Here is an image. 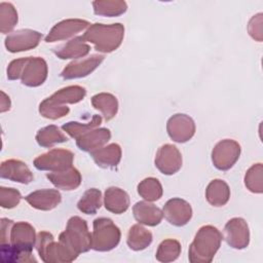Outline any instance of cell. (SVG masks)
<instances>
[{
    "label": "cell",
    "mask_w": 263,
    "mask_h": 263,
    "mask_svg": "<svg viewBox=\"0 0 263 263\" xmlns=\"http://www.w3.org/2000/svg\"><path fill=\"white\" fill-rule=\"evenodd\" d=\"M37 235L34 227L28 222L13 223L9 242L0 245V256L3 263L37 262L32 255Z\"/></svg>",
    "instance_id": "obj_1"
},
{
    "label": "cell",
    "mask_w": 263,
    "mask_h": 263,
    "mask_svg": "<svg viewBox=\"0 0 263 263\" xmlns=\"http://www.w3.org/2000/svg\"><path fill=\"white\" fill-rule=\"evenodd\" d=\"M223 235L212 225L198 229L189 247L188 259L191 263H210L221 246Z\"/></svg>",
    "instance_id": "obj_2"
},
{
    "label": "cell",
    "mask_w": 263,
    "mask_h": 263,
    "mask_svg": "<svg viewBox=\"0 0 263 263\" xmlns=\"http://www.w3.org/2000/svg\"><path fill=\"white\" fill-rule=\"evenodd\" d=\"M84 40L91 43L99 52H112L122 43L124 37V27L120 23L116 24H92L82 35Z\"/></svg>",
    "instance_id": "obj_3"
},
{
    "label": "cell",
    "mask_w": 263,
    "mask_h": 263,
    "mask_svg": "<svg viewBox=\"0 0 263 263\" xmlns=\"http://www.w3.org/2000/svg\"><path fill=\"white\" fill-rule=\"evenodd\" d=\"M35 247L41 260L46 263L72 262L79 256L60 239L55 241L53 235L47 231L37 234Z\"/></svg>",
    "instance_id": "obj_4"
},
{
    "label": "cell",
    "mask_w": 263,
    "mask_h": 263,
    "mask_svg": "<svg viewBox=\"0 0 263 263\" xmlns=\"http://www.w3.org/2000/svg\"><path fill=\"white\" fill-rule=\"evenodd\" d=\"M59 239L77 255L91 249V233L88 231L87 223L78 216L68 220L66 229L60 234Z\"/></svg>",
    "instance_id": "obj_5"
},
{
    "label": "cell",
    "mask_w": 263,
    "mask_h": 263,
    "mask_svg": "<svg viewBox=\"0 0 263 263\" xmlns=\"http://www.w3.org/2000/svg\"><path fill=\"white\" fill-rule=\"evenodd\" d=\"M91 249L98 252H109L115 249L121 237L120 229L109 218H97L93 221Z\"/></svg>",
    "instance_id": "obj_6"
},
{
    "label": "cell",
    "mask_w": 263,
    "mask_h": 263,
    "mask_svg": "<svg viewBox=\"0 0 263 263\" xmlns=\"http://www.w3.org/2000/svg\"><path fill=\"white\" fill-rule=\"evenodd\" d=\"M74 154L70 150L54 148L34 159V166L39 171L61 172L72 166Z\"/></svg>",
    "instance_id": "obj_7"
},
{
    "label": "cell",
    "mask_w": 263,
    "mask_h": 263,
    "mask_svg": "<svg viewBox=\"0 0 263 263\" xmlns=\"http://www.w3.org/2000/svg\"><path fill=\"white\" fill-rule=\"evenodd\" d=\"M240 155V145L231 139L218 142L212 150V161L216 168L220 171L230 170L238 160Z\"/></svg>",
    "instance_id": "obj_8"
},
{
    "label": "cell",
    "mask_w": 263,
    "mask_h": 263,
    "mask_svg": "<svg viewBox=\"0 0 263 263\" xmlns=\"http://www.w3.org/2000/svg\"><path fill=\"white\" fill-rule=\"evenodd\" d=\"M48 68L44 59L40 57H26L20 79L29 87H37L44 83L47 78Z\"/></svg>",
    "instance_id": "obj_9"
},
{
    "label": "cell",
    "mask_w": 263,
    "mask_h": 263,
    "mask_svg": "<svg viewBox=\"0 0 263 263\" xmlns=\"http://www.w3.org/2000/svg\"><path fill=\"white\" fill-rule=\"evenodd\" d=\"M42 38V34L31 29H22L8 34L4 44L10 52H21L35 48Z\"/></svg>",
    "instance_id": "obj_10"
},
{
    "label": "cell",
    "mask_w": 263,
    "mask_h": 263,
    "mask_svg": "<svg viewBox=\"0 0 263 263\" xmlns=\"http://www.w3.org/2000/svg\"><path fill=\"white\" fill-rule=\"evenodd\" d=\"M166 132L173 141L177 143H185L194 136L195 123L189 115L178 113L167 120Z\"/></svg>",
    "instance_id": "obj_11"
},
{
    "label": "cell",
    "mask_w": 263,
    "mask_h": 263,
    "mask_svg": "<svg viewBox=\"0 0 263 263\" xmlns=\"http://www.w3.org/2000/svg\"><path fill=\"white\" fill-rule=\"evenodd\" d=\"M154 163L161 174L174 175L182 166L181 152L175 145L164 144L157 150Z\"/></svg>",
    "instance_id": "obj_12"
},
{
    "label": "cell",
    "mask_w": 263,
    "mask_h": 263,
    "mask_svg": "<svg viewBox=\"0 0 263 263\" xmlns=\"http://www.w3.org/2000/svg\"><path fill=\"white\" fill-rule=\"evenodd\" d=\"M224 238L233 249L247 248L250 242V230L247 222L242 218L230 219L224 227Z\"/></svg>",
    "instance_id": "obj_13"
},
{
    "label": "cell",
    "mask_w": 263,
    "mask_h": 263,
    "mask_svg": "<svg viewBox=\"0 0 263 263\" xmlns=\"http://www.w3.org/2000/svg\"><path fill=\"white\" fill-rule=\"evenodd\" d=\"M162 214L170 224L181 227L190 221L192 217V209L190 203L186 200L174 197L165 202L162 209Z\"/></svg>",
    "instance_id": "obj_14"
},
{
    "label": "cell",
    "mask_w": 263,
    "mask_h": 263,
    "mask_svg": "<svg viewBox=\"0 0 263 263\" xmlns=\"http://www.w3.org/2000/svg\"><path fill=\"white\" fill-rule=\"evenodd\" d=\"M103 54H91L87 58L75 60L68 64L61 73V76L66 79H77L89 75L93 72L104 61Z\"/></svg>",
    "instance_id": "obj_15"
},
{
    "label": "cell",
    "mask_w": 263,
    "mask_h": 263,
    "mask_svg": "<svg viewBox=\"0 0 263 263\" xmlns=\"http://www.w3.org/2000/svg\"><path fill=\"white\" fill-rule=\"evenodd\" d=\"M90 24L81 18H68L55 24L45 37V42H55L74 37L79 32L88 28Z\"/></svg>",
    "instance_id": "obj_16"
},
{
    "label": "cell",
    "mask_w": 263,
    "mask_h": 263,
    "mask_svg": "<svg viewBox=\"0 0 263 263\" xmlns=\"http://www.w3.org/2000/svg\"><path fill=\"white\" fill-rule=\"evenodd\" d=\"M0 176L2 179L21 184H29L34 178L28 165L18 159H6L2 161Z\"/></svg>",
    "instance_id": "obj_17"
},
{
    "label": "cell",
    "mask_w": 263,
    "mask_h": 263,
    "mask_svg": "<svg viewBox=\"0 0 263 263\" xmlns=\"http://www.w3.org/2000/svg\"><path fill=\"white\" fill-rule=\"evenodd\" d=\"M52 51L61 60H78L89 53L90 46L83 36H76L66 43L52 48Z\"/></svg>",
    "instance_id": "obj_18"
},
{
    "label": "cell",
    "mask_w": 263,
    "mask_h": 263,
    "mask_svg": "<svg viewBox=\"0 0 263 263\" xmlns=\"http://www.w3.org/2000/svg\"><path fill=\"white\" fill-rule=\"evenodd\" d=\"M25 200L36 210L50 211L61 202L62 195L57 189H40L28 194Z\"/></svg>",
    "instance_id": "obj_19"
},
{
    "label": "cell",
    "mask_w": 263,
    "mask_h": 263,
    "mask_svg": "<svg viewBox=\"0 0 263 263\" xmlns=\"http://www.w3.org/2000/svg\"><path fill=\"white\" fill-rule=\"evenodd\" d=\"M133 214L137 222L147 226L158 225L162 218V211L150 201H138L133 206Z\"/></svg>",
    "instance_id": "obj_20"
},
{
    "label": "cell",
    "mask_w": 263,
    "mask_h": 263,
    "mask_svg": "<svg viewBox=\"0 0 263 263\" xmlns=\"http://www.w3.org/2000/svg\"><path fill=\"white\" fill-rule=\"evenodd\" d=\"M111 139V132L106 128H95L76 139L77 147L84 152H92L102 148Z\"/></svg>",
    "instance_id": "obj_21"
},
{
    "label": "cell",
    "mask_w": 263,
    "mask_h": 263,
    "mask_svg": "<svg viewBox=\"0 0 263 263\" xmlns=\"http://www.w3.org/2000/svg\"><path fill=\"white\" fill-rule=\"evenodd\" d=\"M46 178L54 187L62 190H74L81 184V175L79 171L73 166L61 172L47 173Z\"/></svg>",
    "instance_id": "obj_22"
},
{
    "label": "cell",
    "mask_w": 263,
    "mask_h": 263,
    "mask_svg": "<svg viewBox=\"0 0 263 263\" xmlns=\"http://www.w3.org/2000/svg\"><path fill=\"white\" fill-rule=\"evenodd\" d=\"M86 89L80 85L63 87L45 100L58 107H67V104H76L84 99Z\"/></svg>",
    "instance_id": "obj_23"
},
{
    "label": "cell",
    "mask_w": 263,
    "mask_h": 263,
    "mask_svg": "<svg viewBox=\"0 0 263 263\" xmlns=\"http://www.w3.org/2000/svg\"><path fill=\"white\" fill-rule=\"evenodd\" d=\"M121 148L116 143L103 146L102 148L90 152V156L93 161L98 166L103 168H109L118 165L121 160Z\"/></svg>",
    "instance_id": "obj_24"
},
{
    "label": "cell",
    "mask_w": 263,
    "mask_h": 263,
    "mask_svg": "<svg viewBox=\"0 0 263 263\" xmlns=\"http://www.w3.org/2000/svg\"><path fill=\"white\" fill-rule=\"evenodd\" d=\"M129 203V196L123 189L118 187H109L106 189L104 204L107 211L119 215L127 211Z\"/></svg>",
    "instance_id": "obj_25"
},
{
    "label": "cell",
    "mask_w": 263,
    "mask_h": 263,
    "mask_svg": "<svg viewBox=\"0 0 263 263\" xmlns=\"http://www.w3.org/2000/svg\"><path fill=\"white\" fill-rule=\"evenodd\" d=\"M230 197V189L228 184L221 180L215 179L210 182L205 189V198L208 202L214 206L225 205Z\"/></svg>",
    "instance_id": "obj_26"
},
{
    "label": "cell",
    "mask_w": 263,
    "mask_h": 263,
    "mask_svg": "<svg viewBox=\"0 0 263 263\" xmlns=\"http://www.w3.org/2000/svg\"><path fill=\"white\" fill-rule=\"evenodd\" d=\"M91 105L102 113L107 121L114 118L118 111V101L115 96L109 92H100L95 95L91 98Z\"/></svg>",
    "instance_id": "obj_27"
},
{
    "label": "cell",
    "mask_w": 263,
    "mask_h": 263,
    "mask_svg": "<svg viewBox=\"0 0 263 263\" xmlns=\"http://www.w3.org/2000/svg\"><path fill=\"white\" fill-rule=\"evenodd\" d=\"M152 233L141 224L133 225L127 233L126 243L133 251H142L152 242Z\"/></svg>",
    "instance_id": "obj_28"
},
{
    "label": "cell",
    "mask_w": 263,
    "mask_h": 263,
    "mask_svg": "<svg viewBox=\"0 0 263 263\" xmlns=\"http://www.w3.org/2000/svg\"><path fill=\"white\" fill-rule=\"evenodd\" d=\"M36 141L39 146L44 148H50L55 144L67 142L68 138L57 125L50 124L40 128L37 132Z\"/></svg>",
    "instance_id": "obj_29"
},
{
    "label": "cell",
    "mask_w": 263,
    "mask_h": 263,
    "mask_svg": "<svg viewBox=\"0 0 263 263\" xmlns=\"http://www.w3.org/2000/svg\"><path fill=\"white\" fill-rule=\"evenodd\" d=\"M93 12L102 16H118L127 9V4L122 0H97L92 2Z\"/></svg>",
    "instance_id": "obj_30"
},
{
    "label": "cell",
    "mask_w": 263,
    "mask_h": 263,
    "mask_svg": "<svg viewBox=\"0 0 263 263\" xmlns=\"http://www.w3.org/2000/svg\"><path fill=\"white\" fill-rule=\"evenodd\" d=\"M102 206V193L97 188L87 189L77 202L78 210L85 215H95Z\"/></svg>",
    "instance_id": "obj_31"
},
{
    "label": "cell",
    "mask_w": 263,
    "mask_h": 263,
    "mask_svg": "<svg viewBox=\"0 0 263 263\" xmlns=\"http://www.w3.org/2000/svg\"><path fill=\"white\" fill-rule=\"evenodd\" d=\"M138 193L147 201L158 200L163 193L160 182L153 177H149L141 181L138 185Z\"/></svg>",
    "instance_id": "obj_32"
},
{
    "label": "cell",
    "mask_w": 263,
    "mask_h": 263,
    "mask_svg": "<svg viewBox=\"0 0 263 263\" xmlns=\"http://www.w3.org/2000/svg\"><path fill=\"white\" fill-rule=\"evenodd\" d=\"M102 123V116L101 115H93L91 120L87 123H80L77 121H70L63 124L62 129L67 133L71 138L78 139L82 135L88 133L91 129L97 128Z\"/></svg>",
    "instance_id": "obj_33"
},
{
    "label": "cell",
    "mask_w": 263,
    "mask_h": 263,
    "mask_svg": "<svg viewBox=\"0 0 263 263\" xmlns=\"http://www.w3.org/2000/svg\"><path fill=\"white\" fill-rule=\"evenodd\" d=\"M181 254V243L173 238L162 240L156 251V259L159 262H172L178 259Z\"/></svg>",
    "instance_id": "obj_34"
},
{
    "label": "cell",
    "mask_w": 263,
    "mask_h": 263,
    "mask_svg": "<svg viewBox=\"0 0 263 263\" xmlns=\"http://www.w3.org/2000/svg\"><path fill=\"white\" fill-rule=\"evenodd\" d=\"M17 24V12L15 7L9 2L0 3V31L2 34H7Z\"/></svg>",
    "instance_id": "obj_35"
},
{
    "label": "cell",
    "mask_w": 263,
    "mask_h": 263,
    "mask_svg": "<svg viewBox=\"0 0 263 263\" xmlns=\"http://www.w3.org/2000/svg\"><path fill=\"white\" fill-rule=\"evenodd\" d=\"M263 166L262 163L253 164L245 175V185L253 193L263 192Z\"/></svg>",
    "instance_id": "obj_36"
},
{
    "label": "cell",
    "mask_w": 263,
    "mask_h": 263,
    "mask_svg": "<svg viewBox=\"0 0 263 263\" xmlns=\"http://www.w3.org/2000/svg\"><path fill=\"white\" fill-rule=\"evenodd\" d=\"M69 107H58L53 104L48 103L45 99L39 105V113L44 118L48 119H58L66 116L69 113Z\"/></svg>",
    "instance_id": "obj_37"
},
{
    "label": "cell",
    "mask_w": 263,
    "mask_h": 263,
    "mask_svg": "<svg viewBox=\"0 0 263 263\" xmlns=\"http://www.w3.org/2000/svg\"><path fill=\"white\" fill-rule=\"evenodd\" d=\"M22 199V194L14 188H0V205L3 209H12L16 206Z\"/></svg>",
    "instance_id": "obj_38"
},
{
    "label": "cell",
    "mask_w": 263,
    "mask_h": 263,
    "mask_svg": "<svg viewBox=\"0 0 263 263\" xmlns=\"http://www.w3.org/2000/svg\"><path fill=\"white\" fill-rule=\"evenodd\" d=\"M248 32L253 39L258 42L262 41V13L254 15L250 20L248 24Z\"/></svg>",
    "instance_id": "obj_39"
},
{
    "label": "cell",
    "mask_w": 263,
    "mask_h": 263,
    "mask_svg": "<svg viewBox=\"0 0 263 263\" xmlns=\"http://www.w3.org/2000/svg\"><path fill=\"white\" fill-rule=\"evenodd\" d=\"M25 59L26 58L16 59L9 63L8 67H7V78L9 80L20 79V75H21V71H22L24 63H25Z\"/></svg>",
    "instance_id": "obj_40"
},
{
    "label": "cell",
    "mask_w": 263,
    "mask_h": 263,
    "mask_svg": "<svg viewBox=\"0 0 263 263\" xmlns=\"http://www.w3.org/2000/svg\"><path fill=\"white\" fill-rule=\"evenodd\" d=\"M1 234H0V245H5L9 242V236H10V230L13 225V221L9 220L7 218L1 219Z\"/></svg>",
    "instance_id": "obj_41"
},
{
    "label": "cell",
    "mask_w": 263,
    "mask_h": 263,
    "mask_svg": "<svg viewBox=\"0 0 263 263\" xmlns=\"http://www.w3.org/2000/svg\"><path fill=\"white\" fill-rule=\"evenodd\" d=\"M11 103H10V99L9 97L3 91L1 90V100H0V112H6L10 109Z\"/></svg>",
    "instance_id": "obj_42"
}]
</instances>
